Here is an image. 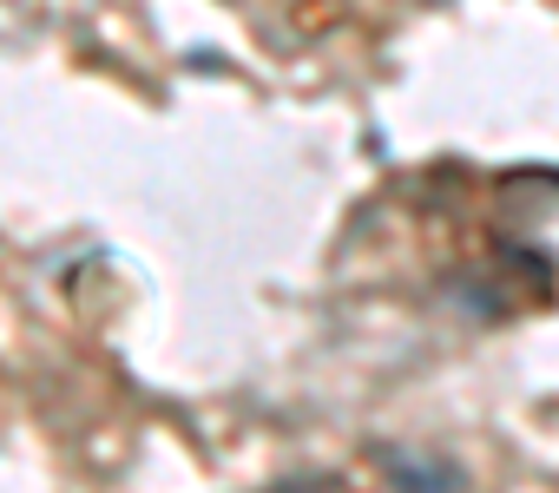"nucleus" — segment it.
Here are the masks:
<instances>
[{
  "label": "nucleus",
  "instance_id": "obj_1",
  "mask_svg": "<svg viewBox=\"0 0 559 493\" xmlns=\"http://www.w3.org/2000/svg\"><path fill=\"white\" fill-rule=\"evenodd\" d=\"M376 467L389 473V480H402V486H435V493H448V486H467V467H454V460H441V454H402V447H376Z\"/></svg>",
  "mask_w": 559,
  "mask_h": 493
}]
</instances>
